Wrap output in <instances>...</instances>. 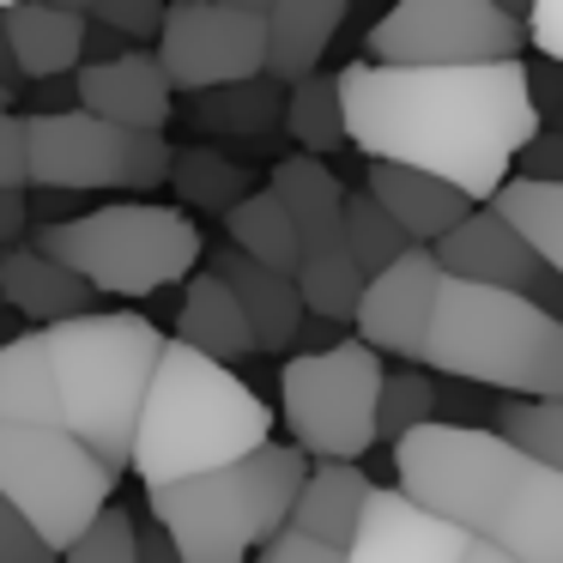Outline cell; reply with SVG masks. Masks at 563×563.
I'll use <instances>...</instances> for the list:
<instances>
[{
	"label": "cell",
	"mask_w": 563,
	"mask_h": 563,
	"mask_svg": "<svg viewBox=\"0 0 563 563\" xmlns=\"http://www.w3.org/2000/svg\"><path fill=\"white\" fill-rule=\"evenodd\" d=\"M345 146L369 164H406L461 188L485 207L515 176L521 146L539 134L521 62L490 67H376L345 62L340 74Z\"/></svg>",
	"instance_id": "6da1fadb"
},
{
	"label": "cell",
	"mask_w": 563,
	"mask_h": 563,
	"mask_svg": "<svg viewBox=\"0 0 563 563\" xmlns=\"http://www.w3.org/2000/svg\"><path fill=\"white\" fill-rule=\"evenodd\" d=\"M158 352L164 333L134 309H91L13 333L0 340V424L67 430L122 478Z\"/></svg>",
	"instance_id": "7a4b0ae2"
},
{
	"label": "cell",
	"mask_w": 563,
	"mask_h": 563,
	"mask_svg": "<svg viewBox=\"0 0 563 563\" xmlns=\"http://www.w3.org/2000/svg\"><path fill=\"white\" fill-rule=\"evenodd\" d=\"M400 497L515 563H563V473L490 424H424L394 442Z\"/></svg>",
	"instance_id": "3957f363"
},
{
	"label": "cell",
	"mask_w": 563,
	"mask_h": 563,
	"mask_svg": "<svg viewBox=\"0 0 563 563\" xmlns=\"http://www.w3.org/2000/svg\"><path fill=\"white\" fill-rule=\"evenodd\" d=\"M267 442H273V406L236 369L164 340L134 424V454H128V466L146 478V490L231 466L243 454L267 449Z\"/></svg>",
	"instance_id": "277c9868"
},
{
	"label": "cell",
	"mask_w": 563,
	"mask_h": 563,
	"mask_svg": "<svg viewBox=\"0 0 563 563\" xmlns=\"http://www.w3.org/2000/svg\"><path fill=\"white\" fill-rule=\"evenodd\" d=\"M437 376L515 400H563V321L533 309L521 291L442 279L424 357Z\"/></svg>",
	"instance_id": "5b68a950"
},
{
	"label": "cell",
	"mask_w": 563,
	"mask_h": 563,
	"mask_svg": "<svg viewBox=\"0 0 563 563\" xmlns=\"http://www.w3.org/2000/svg\"><path fill=\"white\" fill-rule=\"evenodd\" d=\"M309 461L291 442H267L231 466L146 490V503L183 563H249V551H261L291 521V497Z\"/></svg>",
	"instance_id": "8992f818"
},
{
	"label": "cell",
	"mask_w": 563,
	"mask_h": 563,
	"mask_svg": "<svg viewBox=\"0 0 563 563\" xmlns=\"http://www.w3.org/2000/svg\"><path fill=\"white\" fill-rule=\"evenodd\" d=\"M31 249L62 261L98 297H152L188 279L207 255L195 219L183 207H152V200H122V207L74 212L62 224H37Z\"/></svg>",
	"instance_id": "52a82bcc"
},
{
	"label": "cell",
	"mask_w": 563,
	"mask_h": 563,
	"mask_svg": "<svg viewBox=\"0 0 563 563\" xmlns=\"http://www.w3.org/2000/svg\"><path fill=\"white\" fill-rule=\"evenodd\" d=\"M382 357L364 340H340L333 352H297L279 369V412L291 449L303 461H345L357 466L376 449V394Z\"/></svg>",
	"instance_id": "ba28073f"
},
{
	"label": "cell",
	"mask_w": 563,
	"mask_h": 563,
	"mask_svg": "<svg viewBox=\"0 0 563 563\" xmlns=\"http://www.w3.org/2000/svg\"><path fill=\"white\" fill-rule=\"evenodd\" d=\"M0 497L13 503L37 539L62 558L91 521L115 503V473L67 430L0 424Z\"/></svg>",
	"instance_id": "9c48e42d"
},
{
	"label": "cell",
	"mask_w": 563,
	"mask_h": 563,
	"mask_svg": "<svg viewBox=\"0 0 563 563\" xmlns=\"http://www.w3.org/2000/svg\"><path fill=\"white\" fill-rule=\"evenodd\" d=\"M170 140L164 134H128L86 110H31L25 115V188L49 195H146L170 183Z\"/></svg>",
	"instance_id": "30bf717a"
},
{
	"label": "cell",
	"mask_w": 563,
	"mask_h": 563,
	"mask_svg": "<svg viewBox=\"0 0 563 563\" xmlns=\"http://www.w3.org/2000/svg\"><path fill=\"white\" fill-rule=\"evenodd\" d=\"M364 49L376 67H490L521 62L527 25L490 0H394L369 25Z\"/></svg>",
	"instance_id": "8fae6325"
},
{
	"label": "cell",
	"mask_w": 563,
	"mask_h": 563,
	"mask_svg": "<svg viewBox=\"0 0 563 563\" xmlns=\"http://www.w3.org/2000/svg\"><path fill=\"white\" fill-rule=\"evenodd\" d=\"M152 62L164 67L170 91H219L267 74V25L255 13H236L219 0H170L158 25Z\"/></svg>",
	"instance_id": "7c38bea8"
},
{
	"label": "cell",
	"mask_w": 563,
	"mask_h": 563,
	"mask_svg": "<svg viewBox=\"0 0 563 563\" xmlns=\"http://www.w3.org/2000/svg\"><path fill=\"white\" fill-rule=\"evenodd\" d=\"M437 291H442V267L430 261V249H406L394 267H382L376 279H364V297H357V340L369 352H388L418 364L424 357V333L430 316H437Z\"/></svg>",
	"instance_id": "4fadbf2b"
},
{
	"label": "cell",
	"mask_w": 563,
	"mask_h": 563,
	"mask_svg": "<svg viewBox=\"0 0 563 563\" xmlns=\"http://www.w3.org/2000/svg\"><path fill=\"white\" fill-rule=\"evenodd\" d=\"M74 110L98 115L128 134H164L176 110V91L164 79V67L152 62V49H128L115 62H86L74 74Z\"/></svg>",
	"instance_id": "5bb4252c"
},
{
	"label": "cell",
	"mask_w": 563,
	"mask_h": 563,
	"mask_svg": "<svg viewBox=\"0 0 563 563\" xmlns=\"http://www.w3.org/2000/svg\"><path fill=\"white\" fill-rule=\"evenodd\" d=\"M473 539L461 527L424 515L412 497L400 490H369L364 503V521H357L352 545H345V563H461Z\"/></svg>",
	"instance_id": "9a60e30c"
},
{
	"label": "cell",
	"mask_w": 563,
	"mask_h": 563,
	"mask_svg": "<svg viewBox=\"0 0 563 563\" xmlns=\"http://www.w3.org/2000/svg\"><path fill=\"white\" fill-rule=\"evenodd\" d=\"M430 261L442 267V279L490 285V291H527L545 267L497 207H473L442 243H430Z\"/></svg>",
	"instance_id": "2e32d148"
},
{
	"label": "cell",
	"mask_w": 563,
	"mask_h": 563,
	"mask_svg": "<svg viewBox=\"0 0 563 563\" xmlns=\"http://www.w3.org/2000/svg\"><path fill=\"white\" fill-rule=\"evenodd\" d=\"M0 25H7L19 79H31V86L74 79L86 62V13H67L49 0H13V7H0Z\"/></svg>",
	"instance_id": "e0dca14e"
},
{
	"label": "cell",
	"mask_w": 563,
	"mask_h": 563,
	"mask_svg": "<svg viewBox=\"0 0 563 563\" xmlns=\"http://www.w3.org/2000/svg\"><path fill=\"white\" fill-rule=\"evenodd\" d=\"M212 279H224V291L236 297L249 333H255V352H291L297 345V328H303V297L285 273L273 267H255L249 255H236L231 243L212 249Z\"/></svg>",
	"instance_id": "ac0fdd59"
},
{
	"label": "cell",
	"mask_w": 563,
	"mask_h": 563,
	"mask_svg": "<svg viewBox=\"0 0 563 563\" xmlns=\"http://www.w3.org/2000/svg\"><path fill=\"white\" fill-rule=\"evenodd\" d=\"M364 195L376 200L394 224H400L412 249L442 243V236L473 212V200H466L461 188L437 183V176H424V170H406V164H369V170H364Z\"/></svg>",
	"instance_id": "d6986e66"
},
{
	"label": "cell",
	"mask_w": 563,
	"mask_h": 563,
	"mask_svg": "<svg viewBox=\"0 0 563 563\" xmlns=\"http://www.w3.org/2000/svg\"><path fill=\"white\" fill-rule=\"evenodd\" d=\"M352 7L357 0H273L261 13V25H267V79L297 86V79L321 74Z\"/></svg>",
	"instance_id": "ffe728a7"
},
{
	"label": "cell",
	"mask_w": 563,
	"mask_h": 563,
	"mask_svg": "<svg viewBox=\"0 0 563 563\" xmlns=\"http://www.w3.org/2000/svg\"><path fill=\"white\" fill-rule=\"evenodd\" d=\"M91 303H98V291L86 279H74L62 261H49L43 249L31 243L0 249V309H19L37 328H55V321L91 316Z\"/></svg>",
	"instance_id": "44dd1931"
},
{
	"label": "cell",
	"mask_w": 563,
	"mask_h": 563,
	"mask_svg": "<svg viewBox=\"0 0 563 563\" xmlns=\"http://www.w3.org/2000/svg\"><path fill=\"white\" fill-rule=\"evenodd\" d=\"M369 473L364 466H345V461H316L303 473V485H297L291 497V533L316 539V545H333L345 551L357 533V521H364V503H369Z\"/></svg>",
	"instance_id": "7402d4cb"
},
{
	"label": "cell",
	"mask_w": 563,
	"mask_h": 563,
	"mask_svg": "<svg viewBox=\"0 0 563 563\" xmlns=\"http://www.w3.org/2000/svg\"><path fill=\"white\" fill-rule=\"evenodd\" d=\"M267 195L285 207V219H291L297 231V255L303 249H328L340 243V207H345V183L328 170L321 158H279L273 164V183Z\"/></svg>",
	"instance_id": "603a6c76"
},
{
	"label": "cell",
	"mask_w": 563,
	"mask_h": 563,
	"mask_svg": "<svg viewBox=\"0 0 563 563\" xmlns=\"http://www.w3.org/2000/svg\"><path fill=\"white\" fill-rule=\"evenodd\" d=\"M176 345H188V352L212 357V364H224V369H231L236 357H255V333H249L236 297L224 291V279H212V273H195V279H188L183 309H176Z\"/></svg>",
	"instance_id": "cb8c5ba5"
},
{
	"label": "cell",
	"mask_w": 563,
	"mask_h": 563,
	"mask_svg": "<svg viewBox=\"0 0 563 563\" xmlns=\"http://www.w3.org/2000/svg\"><path fill=\"white\" fill-rule=\"evenodd\" d=\"M291 285H297V297H303V316L333 321V328H345V321L357 316V297H364V273L345 255V236L328 249H303Z\"/></svg>",
	"instance_id": "d4e9b609"
},
{
	"label": "cell",
	"mask_w": 563,
	"mask_h": 563,
	"mask_svg": "<svg viewBox=\"0 0 563 563\" xmlns=\"http://www.w3.org/2000/svg\"><path fill=\"white\" fill-rule=\"evenodd\" d=\"M224 243H231L236 255H249L255 267H273V273H285V279L297 273V231H291L285 207L267 195V188L243 195L231 212H224Z\"/></svg>",
	"instance_id": "484cf974"
},
{
	"label": "cell",
	"mask_w": 563,
	"mask_h": 563,
	"mask_svg": "<svg viewBox=\"0 0 563 563\" xmlns=\"http://www.w3.org/2000/svg\"><path fill=\"white\" fill-rule=\"evenodd\" d=\"M285 115V91L279 79H243V86H219V91H200L195 98V122L212 128V134H231V140H267Z\"/></svg>",
	"instance_id": "4316f807"
},
{
	"label": "cell",
	"mask_w": 563,
	"mask_h": 563,
	"mask_svg": "<svg viewBox=\"0 0 563 563\" xmlns=\"http://www.w3.org/2000/svg\"><path fill=\"white\" fill-rule=\"evenodd\" d=\"M285 134L297 140L303 158L328 164L333 152L345 146V110H340V79L333 74H309L297 86H285Z\"/></svg>",
	"instance_id": "83f0119b"
},
{
	"label": "cell",
	"mask_w": 563,
	"mask_h": 563,
	"mask_svg": "<svg viewBox=\"0 0 563 563\" xmlns=\"http://www.w3.org/2000/svg\"><path fill=\"white\" fill-rule=\"evenodd\" d=\"M485 207H497L503 219H509L515 231L527 236V249H533V255L563 279V188H551V183H521V176H509V183H503L497 195L485 200Z\"/></svg>",
	"instance_id": "f1b7e54d"
},
{
	"label": "cell",
	"mask_w": 563,
	"mask_h": 563,
	"mask_svg": "<svg viewBox=\"0 0 563 563\" xmlns=\"http://www.w3.org/2000/svg\"><path fill=\"white\" fill-rule=\"evenodd\" d=\"M170 188L183 207H200V212H231L243 195H255L249 188V170L236 158H224V152H207V146H188L170 158Z\"/></svg>",
	"instance_id": "f546056e"
},
{
	"label": "cell",
	"mask_w": 563,
	"mask_h": 563,
	"mask_svg": "<svg viewBox=\"0 0 563 563\" xmlns=\"http://www.w3.org/2000/svg\"><path fill=\"white\" fill-rule=\"evenodd\" d=\"M340 236H345V255L357 261V273H364V279H376L382 267H394V261H400L406 249H412V243H406V231L376 207V200L364 195V188H345Z\"/></svg>",
	"instance_id": "4dcf8cb0"
},
{
	"label": "cell",
	"mask_w": 563,
	"mask_h": 563,
	"mask_svg": "<svg viewBox=\"0 0 563 563\" xmlns=\"http://www.w3.org/2000/svg\"><path fill=\"white\" fill-rule=\"evenodd\" d=\"M442 418V388L424 376V369H394L382 376V394H376V442H400L412 430L437 424Z\"/></svg>",
	"instance_id": "1f68e13d"
},
{
	"label": "cell",
	"mask_w": 563,
	"mask_h": 563,
	"mask_svg": "<svg viewBox=\"0 0 563 563\" xmlns=\"http://www.w3.org/2000/svg\"><path fill=\"white\" fill-rule=\"evenodd\" d=\"M490 430L521 454L545 461L551 473H563V400H503Z\"/></svg>",
	"instance_id": "d6a6232c"
},
{
	"label": "cell",
	"mask_w": 563,
	"mask_h": 563,
	"mask_svg": "<svg viewBox=\"0 0 563 563\" xmlns=\"http://www.w3.org/2000/svg\"><path fill=\"white\" fill-rule=\"evenodd\" d=\"M62 563H140V521L122 503H110V509L62 551Z\"/></svg>",
	"instance_id": "836d02e7"
},
{
	"label": "cell",
	"mask_w": 563,
	"mask_h": 563,
	"mask_svg": "<svg viewBox=\"0 0 563 563\" xmlns=\"http://www.w3.org/2000/svg\"><path fill=\"white\" fill-rule=\"evenodd\" d=\"M164 7L170 0H91V25L115 31V37L134 49V43H158V25H164Z\"/></svg>",
	"instance_id": "e575fe53"
},
{
	"label": "cell",
	"mask_w": 563,
	"mask_h": 563,
	"mask_svg": "<svg viewBox=\"0 0 563 563\" xmlns=\"http://www.w3.org/2000/svg\"><path fill=\"white\" fill-rule=\"evenodd\" d=\"M521 79H527V103H533L539 134H558L563 140V67L533 55V62H521Z\"/></svg>",
	"instance_id": "d590c367"
},
{
	"label": "cell",
	"mask_w": 563,
	"mask_h": 563,
	"mask_svg": "<svg viewBox=\"0 0 563 563\" xmlns=\"http://www.w3.org/2000/svg\"><path fill=\"white\" fill-rule=\"evenodd\" d=\"M0 563H62V558H55V551L37 539V527H31L7 497H0Z\"/></svg>",
	"instance_id": "8d00e7d4"
},
{
	"label": "cell",
	"mask_w": 563,
	"mask_h": 563,
	"mask_svg": "<svg viewBox=\"0 0 563 563\" xmlns=\"http://www.w3.org/2000/svg\"><path fill=\"white\" fill-rule=\"evenodd\" d=\"M0 195H25V115H0Z\"/></svg>",
	"instance_id": "74e56055"
},
{
	"label": "cell",
	"mask_w": 563,
	"mask_h": 563,
	"mask_svg": "<svg viewBox=\"0 0 563 563\" xmlns=\"http://www.w3.org/2000/svg\"><path fill=\"white\" fill-rule=\"evenodd\" d=\"M515 170H521V183H551L563 188V140L558 134H533L521 146V158H515Z\"/></svg>",
	"instance_id": "f35d334b"
},
{
	"label": "cell",
	"mask_w": 563,
	"mask_h": 563,
	"mask_svg": "<svg viewBox=\"0 0 563 563\" xmlns=\"http://www.w3.org/2000/svg\"><path fill=\"white\" fill-rule=\"evenodd\" d=\"M255 563H345V551L316 545V539H303V533H291V527H279V533L261 545Z\"/></svg>",
	"instance_id": "ab89813d"
},
{
	"label": "cell",
	"mask_w": 563,
	"mask_h": 563,
	"mask_svg": "<svg viewBox=\"0 0 563 563\" xmlns=\"http://www.w3.org/2000/svg\"><path fill=\"white\" fill-rule=\"evenodd\" d=\"M527 43H533L539 62L563 67V0H533V13H527Z\"/></svg>",
	"instance_id": "60d3db41"
},
{
	"label": "cell",
	"mask_w": 563,
	"mask_h": 563,
	"mask_svg": "<svg viewBox=\"0 0 563 563\" xmlns=\"http://www.w3.org/2000/svg\"><path fill=\"white\" fill-rule=\"evenodd\" d=\"M521 297H527V303H533V309H545L551 321H563V279H558V273H551V267H539V279L527 285Z\"/></svg>",
	"instance_id": "b9f144b4"
},
{
	"label": "cell",
	"mask_w": 563,
	"mask_h": 563,
	"mask_svg": "<svg viewBox=\"0 0 563 563\" xmlns=\"http://www.w3.org/2000/svg\"><path fill=\"white\" fill-rule=\"evenodd\" d=\"M115 55H128V43L115 37V31H103V25H91L86 19V62H115ZM79 62V67H86Z\"/></svg>",
	"instance_id": "7bdbcfd3"
},
{
	"label": "cell",
	"mask_w": 563,
	"mask_h": 563,
	"mask_svg": "<svg viewBox=\"0 0 563 563\" xmlns=\"http://www.w3.org/2000/svg\"><path fill=\"white\" fill-rule=\"evenodd\" d=\"M25 195H0V249L19 243V231H25Z\"/></svg>",
	"instance_id": "ee69618b"
},
{
	"label": "cell",
	"mask_w": 563,
	"mask_h": 563,
	"mask_svg": "<svg viewBox=\"0 0 563 563\" xmlns=\"http://www.w3.org/2000/svg\"><path fill=\"white\" fill-rule=\"evenodd\" d=\"M140 563H183V558H176V545L164 539V527H158V521L140 527Z\"/></svg>",
	"instance_id": "f6af8a7d"
},
{
	"label": "cell",
	"mask_w": 563,
	"mask_h": 563,
	"mask_svg": "<svg viewBox=\"0 0 563 563\" xmlns=\"http://www.w3.org/2000/svg\"><path fill=\"white\" fill-rule=\"evenodd\" d=\"M19 86H25V79H19V67H13V49H7V25H0V91L13 98Z\"/></svg>",
	"instance_id": "bcb514c9"
},
{
	"label": "cell",
	"mask_w": 563,
	"mask_h": 563,
	"mask_svg": "<svg viewBox=\"0 0 563 563\" xmlns=\"http://www.w3.org/2000/svg\"><path fill=\"white\" fill-rule=\"evenodd\" d=\"M461 563H515V558H503V551H490V545H466Z\"/></svg>",
	"instance_id": "7dc6e473"
},
{
	"label": "cell",
	"mask_w": 563,
	"mask_h": 563,
	"mask_svg": "<svg viewBox=\"0 0 563 563\" xmlns=\"http://www.w3.org/2000/svg\"><path fill=\"white\" fill-rule=\"evenodd\" d=\"M490 7H497V13H509V19H521V25H527V13H533V0H490Z\"/></svg>",
	"instance_id": "c3c4849f"
},
{
	"label": "cell",
	"mask_w": 563,
	"mask_h": 563,
	"mask_svg": "<svg viewBox=\"0 0 563 563\" xmlns=\"http://www.w3.org/2000/svg\"><path fill=\"white\" fill-rule=\"evenodd\" d=\"M219 7H236V13H255V19H261V13L273 7V0H219Z\"/></svg>",
	"instance_id": "681fc988"
},
{
	"label": "cell",
	"mask_w": 563,
	"mask_h": 563,
	"mask_svg": "<svg viewBox=\"0 0 563 563\" xmlns=\"http://www.w3.org/2000/svg\"><path fill=\"white\" fill-rule=\"evenodd\" d=\"M49 7H67V13H91V0H49Z\"/></svg>",
	"instance_id": "f907efd6"
},
{
	"label": "cell",
	"mask_w": 563,
	"mask_h": 563,
	"mask_svg": "<svg viewBox=\"0 0 563 563\" xmlns=\"http://www.w3.org/2000/svg\"><path fill=\"white\" fill-rule=\"evenodd\" d=\"M0 115H7V91H0Z\"/></svg>",
	"instance_id": "816d5d0a"
},
{
	"label": "cell",
	"mask_w": 563,
	"mask_h": 563,
	"mask_svg": "<svg viewBox=\"0 0 563 563\" xmlns=\"http://www.w3.org/2000/svg\"><path fill=\"white\" fill-rule=\"evenodd\" d=\"M0 7H13V0H0Z\"/></svg>",
	"instance_id": "f5cc1de1"
}]
</instances>
